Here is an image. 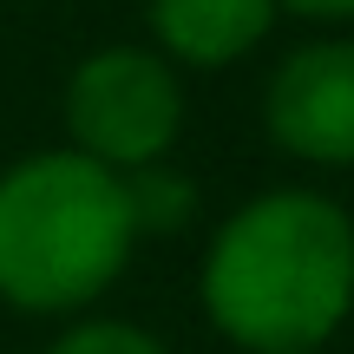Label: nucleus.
I'll list each match as a JSON object with an SVG mask.
<instances>
[{
  "instance_id": "1",
  "label": "nucleus",
  "mask_w": 354,
  "mask_h": 354,
  "mask_svg": "<svg viewBox=\"0 0 354 354\" xmlns=\"http://www.w3.org/2000/svg\"><path fill=\"white\" fill-rule=\"evenodd\" d=\"M210 328L243 354H315L354 315V216L308 184L236 203L197 269Z\"/></svg>"
},
{
  "instance_id": "2",
  "label": "nucleus",
  "mask_w": 354,
  "mask_h": 354,
  "mask_svg": "<svg viewBox=\"0 0 354 354\" xmlns=\"http://www.w3.org/2000/svg\"><path fill=\"white\" fill-rule=\"evenodd\" d=\"M138 250L125 177L86 151H26L0 171V302L20 315H79Z\"/></svg>"
},
{
  "instance_id": "3",
  "label": "nucleus",
  "mask_w": 354,
  "mask_h": 354,
  "mask_svg": "<svg viewBox=\"0 0 354 354\" xmlns=\"http://www.w3.org/2000/svg\"><path fill=\"white\" fill-rule=\"evenodd\" d=\"M59 112H66L73 151H86L92 165L125 177L145 165H165L177 151V138H184V79L158 46L118 39V46H99L73 66Z\"/></svg>"
},
{
  "instance_id": "4",
  "label": "nucleus",
  "mask_w": 354,
  "mask_h": 354,
  "mask_svg": "<svg viewBox=\"0 0 354 354\" xmlns=\"http://www.w3.org/2000/svg\"><path fill=\"white\" fill-rule=\"evenodd\" d=\"M269 145L295 165H354V39H308L269 73L263 92Z\"/></svg>"
},
{
  "instance_id": "5",
  "label": "nucleus",
  "mask_w": 354,
  "mask_h": 354,
  "mask_svg": "<svg viewBox=\"0 0 354 354\" xmlns=\"http://www.w3.org/2000/svg\"><path fill=\"white\" fill-rule=\"evenodd\" d=\"M276 0H145L151 46L165 53L177 73H223L250 59L276 26Z\"/></svg>"
},
{
  "instance_id": "6",
  "label": "nucleus",
  "mask_w": 354,
  "mask_h": 354,
  "mask_svg": "<svg viewBox=\"0 0 354 354\" xmlns=\"http://www.w3.org/2000/svg\"><path fill=\"white\" fill-rule=\"evenodd\" d=\"M125 203H131L138 236H171V230H184L190 210H197V184H190L184 171H171V158H165V165L125 171Z\"/></svg>"
},
{
  "instance_id": "7",
  "label": "nucleus",
  "mask_w": 354,
  "mask_h": 354,
  "mask_svg": "<svg viewBox=\"0 0 354 354\" xmlns=\"http://www.w3.org/2000/svg\"><path fill=\"white\" fill-rule=\"evenodd\" d=\"M46 354H165V342L138 322H73Z\"/></svg>"
},
{
  "instance_id": "8",
  "label": "nucleus",
  "mask_w": 354,
  "mask_h": 354,
  "mask_svg": "<svg viewBox=\"0 0 354 354\" xmlns=\"http://www.w3.org/2000/svg\"><path fill=\"white\" fill-rule=\"evenodd\" d=\"M276 7L302 20H354V0H276Z\"/></svg>"
}]
</instances>
